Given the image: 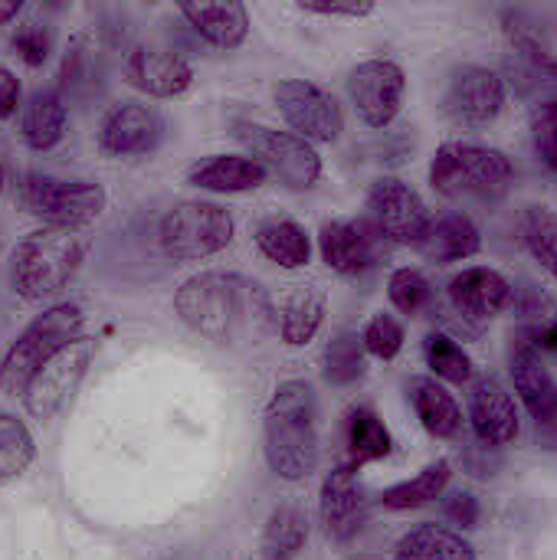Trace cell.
<instances>
[{
  "mask_svg": "<svg viewBox=\"0 0 557 560\" xmlns=\"http://www.w3.org/2000/svg\"><path fill=\"white\" fill-rule=\"evenodd\" d=\"M66 98L56 89H36L20 115V135L33 151H49L66 135Z\"/></svg>",
  "mask_w": 557,
  "mask_h": 560,
  "instance_id": "26",
  "label": "cell"
},
{
  "mask_svg": "<svg viewBox=\"0 0 557 560\" xmlns=\"http://www.w3.org/2000/svg\"><path fill=\"white\" fill-rule=\"evenodd\" d=\"M20 105V79L0 66V118H10Z\"/></svg>",
  "mask_w": 557,
  "mask_h": 560,
  "instance_id": "45",
  "label": "cell"
},
{
  "mask_svg": "<svg viewBox=\"0 0 557 560\" xmlns=\"http://www.w3.org/2000/svg\"><path fill=\"white\" fill-rule=\"evenodd\" d=\"M345 443H348V466L361 469L364 463H378L391 456L394 440L384 420L371 407H355L345 420Z\"/></svg>",
  "mask_w": 557,
  "mask_h": 560,
  "instance_id": "30",
  "label": "cell"
},
{
  "mask_svg": "<svg viewBox=\"0 0 557 560\" xmlns=\"http://www.w3.org/2000/svg\"><path fill=\"white\" fill-rule=\"evenodd\" d=\"M404 325L394 318V315H374L368 322V328L361 331V345L371 358H381V361H394L401 351H404Z\"/></svg>",
  "mask_w": 557,
  "mask_h": 560,
  "instance_id": "39",
  "label": "cell"
},
{
  "mask_svg": "<svg viewBox=\"0 0 557 560\" xmlns=\"http://www.w3.org/2000/svg\"><path fill=\"white\" fill-rule=\"evenodd\" d=\"M423 354H427L430 371L440 381H446V384H469L473 381V358L450 335H440V331L437 335H427Z\"/></svg>",
  "mask_w": 557,
  "mask_h": 560,
  "instance_id": "37",
  "label": "cell"
},
{
  "mask_svg": "<svg viewBox=\"0 0 557 560\" xmlns=\"http://www.w3.org/2000/svg\"><path fill=\"white\" fill-rule=\"evenodd\" d=\"M253 240H256V249L269 262H276L282 269H302L312 259V243H309L305 226L295 223V220H289V217H269V220H263L256 226Z\"/></svg>",
  "mask_w": 557,
  "mask_h": 560,
  "instance_id": "28",
  "label": "cell"
},
{
  "mask_svg": "<svg viewBox=\"0 0 557 560\" xmlns=\"http://www.w3.org/2000/svg\"><path fill=\"white\" fill-rule=\"evenodd\" d=\"M125 79L151 98H177L194 85V66L164 46H135L125 59Z\"/></svg>",
  "mask_w": 557,
  "mask_h": 560,
  "instance_id": "15",
  "label": "cell"
},
{
  "mask_svg": "<svg viewBox=\"0 0 557 560\" xmlns=\"http://www.w3.org/2000/svg\"><path fill=\"white\" fill-rule=\"evenodd\" d=\"M407 397H410V407L420 420V427L437 436V440H453L460 436L463 430V410L456 404V397L437 384L433 377H414L407 384Z\"/></svg>",
  "mask_w": 557,
  "mask_h": 560,
  "instance_id": "25",
  "label": "cell"
},
{
  "mask_svg": "<svg viewBox=\"0 0 557 560\" xmlns=\"http://www.w3.org/2000/svg\"><path fill=\"white\" fill-rule=\"evenodd\" d=\"M20 7H23L20 0H0V23H10L20 13Z\"/></svg>",
  "mask_w": 557,
  "mask_h": 560,
  "instance_id": "46",
  "label": "cell"
},
{
  "mask_svg": "<svg viewBox=\"0 0 557 560\" xmlns=\"http://www.w3.org/2000/svg\"><path fill=\"white\" fill-rule=\"evenodd\" d=\"M276 108L286 118V125L305 138V141H322V144H335L345 131V112L338 105V98L332 92H325L315 82L305 79H282L272 89Z\"/></svg>",
  "mask_w": 557,
  "mask_h": 560,
  "instance_id": "9",
  "label": "cell"
},
{
  "mask_svg": "<svg viewBox=\"0 0 557 560\" xmlns=\"http://www.w3.org/2000/svg\"><path fill=\"white\" fill-rule=\"evenodd\" d=\"M450 479H453V466H450L446 459H437V463H430L427 469H420L414 479L384 489V492H381V505L391 509V512H410V509L433 505V502L446 492Z\"/></svg>",
  "mask_w": 557,
  "mask_h": 560,
  "instance_id": "31",
  "label": "cell"
},
{
  "mask_svg": "<svg viewBox=\"0 0 557 560\" xmlns=\"http://www.w3.org/2000/svg\"><path fill=\"white\" fill-rule=\"evenodd\" d=\"M36 459V440L23 420L0 413V482L23 476Z\"/></svg>",
  "mask_w": 557,
  "mask_h": 560,
  "instance_id": "35",
  "label": "cell"
},
{
  "mask_svg": "<svg viewBox=\"0 0 557 560\" xmlns=\"http://www.w3.org/2000/svg\"><path fill=\"white\" fill-rule=\"evenodd\" d=\"M233 217L220 203L184 200L174 203L158 223L161 253L174 262H194L223 253L233 243Z\"/></svg>",
  "mask_w": 557,
  "mask_h": 560,
  "instance_id": "6",
  "label": "cell"
},
{
  "mask_svg": "<svg viewBox=\"0 0 557 560\" xmlns=\"http://www.w3.org/2000/svg\"><path fill=\"white\" fill-rule=\"evenodd\" d=\"M105 79H108V59H105V49L85 36H79L66 56H62V66H59V95L66 102H92L102 89H105Z\"/></svg>",
  "mask_w": 557,
  "mask_h": 560,
  "instance_id": "21",
  "label": "cell"
},
{
  "mask_svg": "<svg viewBox=\"0 0 557 560\" xmlns=\"http://www.w3.org/2000/svg\"><path fill=\"white\" fill-rule=\"evenodd\" d=\"M522 243L525 249L535 256V262H542V269L557 279V213L548 207H525L522 220Z\"/></svg>",
  "mask_w": 557,
  "mask_h": 560,
  "instance_id": "34",
  "label": "cell"
},
{
  "mask_svg": "<svg viewBox=\"0 0 557 560\" xmlns=\"http://www.w3.org/2000/svg\"><path fill=\"white\" fill-rule=\"evenodd\" d=\"M368 220L384 240L401 243V246H420L433 217L423 197L407 180L381 177L368 190Z\"/></svg>",
  "mask_w": 557,
  "mask_h": 560,
  "instance_id": "10",
  "label": "cell"
},
{
  "mask_svg": "<svg viewBox=\"0 0 557 560\" xmlns=\"http://www.w3.org/2000/svg\"><path fill=\"white\" fill-rule=\"evenodd\" d=\"M515 184V164L506 151L473 141H446L430 161V187L460 207H496Z\"/></svg>",
  "mask_w": 557,
  "mask_h": 560,
  "instance_id": "4",
  "label": "cell"
},
{
  "mask_svg": "<svg viewBox=\"0 0 557 560\" xmlns=\"http://www.w3.org/2000/svg\"><path fill=\"white\" fill-rule=\"evenodd\" d=\"M407 95V75L394 59H368L348 75V98L368 128H387Z\"/></svg>",
  "mask_w": 557,
  "mask_h": 560,
  "instance_id": "11",
  "label": "cell"
},
{
  "mask_svg": "<svg viewBox=\"0 0 557 560\" xmlns=\"http://www.w3.org/2000/svg\"><path fill=\"white\" fill-rule=\"evenodd\" d=\"M89 358H92V345L85 338H79L76 345H69L62 354H56L33 381L30 387L23 390V407L30 417L36 420H53L69 400L72 394L79 390L82 377H85V368H89Z\"/></svg>",
  "mask_w": 557,
  "mask_h": 560,
  "instance_id": "13",
  "label": "cell"
},
{
  "mask_svg": "<svg viewBox=\"0 0 557 560\" xmlns=\"http://www.w3.org/2000/svg\"><path fill=\"white\" fill-rule=\"evenodd\" d=\"M164 135V121L151 105L141 102H121L105 112L98 125V148L108 158H131L148 154Z\"/></svg>",
  "mask_w": 557,
  "mask_h": 560,
  "instance_id": "16",
  "label": "cell"
},
{
  "mask_svg": "<svg viewBox=\"0 0 557 560\" xmlns=\"http://www.w3.org/2000/svg\"><path fill=\"white\" fill-rule=\"evenodd\" d=\"M532 141L542 161L557 171V102H545L532 112Z\"/></svg>",
  "mask_w": 557,
  "mask_h": 560,
  "instance_id": "41",
  "label": "cell"
},
{
  "mask_svg": "<svg viewBox=\"0 0 557 560\" xmlns=\"http://www.w3.org/2000/svg\"><path fill=\"white\" fill-rule=\"evenodd\" d=\"M263 453L276 479L302 482L318 463L315 390L305 381H286L263 410Z\"/></svg>",
  "mask_w": 557,
  "mask_h": 560,
  "instance_id": "2",
  "label": "cell"
},
{
  "mask_svg": "<svg viewBox=\"0 0 557 560\" xmlns=\"http://www.w3.org/2000/svg\"><path fill=\"white\" fill-rule=\"evenodd\" d=\"M89 233L76 226H43L10 253V289L16 299L39 305L69 289L89 256Z\"/></svg>",
  "mask_w": 557,
  "mask_h": 560,
  "instance_id": "3",
  "label": "cell"
},
{
  "mask_svg": "<svg viewBox=\"0 0 557 560\" xmlns=\"http://www.w3.org/2000/svg\"><path fill=\"white\" fill-rule=\"evenodd\" d=\"M368 374V351L358 335L341 331L328 341L322 358V377L332 387H351Z\"/></svg>",
  "mask_w": 557,
  "mask_h": 560,
  "instance_id": "33",
  "label": "cell"
},
{
  "mask_svg": "<svg viewBox=\"0 0 557 560\" xmlns=\"http://www.w3.org/2000/svg\"><path fill=\"white\" fill-rule=\"evenodd\" d=\"M236 138L250 151V158L266 171V177L279 180L289 190H312L322 180V158L312 141L295 131H279L256 121H240Z\"/></svg>",
  "mask_w": 557,
  "mask_h": 560,
  "instance_id": "7",
  "label": "cell"
},
{
  "mask_svg": "<svg viewBox=\"0 0 557 560\" xmlns=\"http://www.w3.org/2000/svg\"><path fill=\"white\" fill-rule=\"evenodd\" d=\"M299 10L332 16V20H364L374 13V3H309V0H302Z\"/></svg>",
  "mask_w": 557,
  "mask_h": 560,
  "instance_id": "44",
  "label": "cell"
},
{
  "mask_svg": "<svg viewBox=\"0 0 557 560\" xmlns=\"http://www.w3.org/2000/svg\"><path fill=\"white\" fill-rule=\"evenodd\" d=\"M13 49L20 52V59L26 62V66H43L46 59H49V49H53V36H49V30L46 26H39V23H23L16 33H13Z\"/></svg>",
  "mask_w": 557,
  "mask_h": 560,
  "instance_id": "42",
  "label": "cell"
},
{
  "mask_svg": "<svg viewBox=\"0 0 557 560\" xmlns=\"http://www.w3.org/2000/svg\"><path fill=\"white\" fill-rule=\"evenodd\" d=\"M16 197L30 217L46 220V226H76L85 230L105 210V190L92 180H62L39 171H30L16 184Z\"/></svg>",
  "mask_w": 557,
  "mask_h": 560,
  "instance_id": "8",
  "label": "cell"
},
{
  "mask_svg": "<svg viewBox=\"0 0 557 560\" xmlns=\"http://www.w3.org/2000/svg\"><path fill=\"white\" fill-rule=\"evenodd\" d=\"M417 249L430 262H460V259H469L483 249V233L469 213L453 210V213H440L430 220Z\"/></svg>",
  "mask_w": 557,
  "mask_h": 560,
  "instance_id": "24",
  "label": "cell"
},
{
  "mask_svg": "<svg viewBox=\"0 0 557 560\" xmlns=\"http://www.w3.org/2000/svg\"><path fill=\"white\" fill-rule=\"evenodd\" d=\"M506 33H509V43L515 49V56L538 75H552L557 79V56L552 52V46L542 39V33L525 23L519 13H509L506 16Z\"/></svg>",
  "mask_w": 557,
  "mask_h": 560,
  "instance_id": "36",
  "label": "cell"
},
{
  "mask_svg": "<svg viewBox=\"0 0 557 560\" xmlns=\"http://www.w3.org/2000/svg\"><path fill=\"white\" fill-rule=\"evenodd\" d=\"M181 16L217 49H240L250 36V10L243 3H184Z\"/></svg>",
  "mask_w": 557,
  "mask_h": 560,
  "instance_id": "22",
  "label": "cell"
},
{
  "mask_svg": "<svg viewBox=\"0 0 557 560\" xmlns=\"http://www.w3.org/2000/svg\"><path fill=\"white\" fill-rule=\"evenodd\" d=\"M387 299L404 315H420L433 302V285L417 269H397L387 282Z\"/></svg>",
  "mask_w": 557,
  "mask_h": 560,
  "instance_id": "38",
  "label": "cell"
},
{
  "mask_svg": "<svg viewBox=\"0 0 557 560\" xmlns=\"http://www.w3.org/2000/svg\"><path fill=\"white\" fill-rule=\"evenodd\" d=\"M318 515L325 525V535L332 541H351L361 525H364V492L358 486V469L348 463L332 469L322 482V499H318Z\"/></svg>",
  "mask_w": 557,
  "mask_h": 560,
  "instance_id": "19",
  "label": "cell"
},
{
  "mask_svg": "<svg viewBox=\"0 0 557 560\" xmlns=\"http://www.w3.org/2000/svg\"><path fill=\"white\" fill-rule=\"evenodd\" d=\"M187 184L210 194H246L266 184V171L250 154H210L187 167Z\"/></svg>",
  "mask_w": 557,
  "mask_h": 560,
  "instance_id": "23",
  "label": "cell"
},
{
  "mask_svg": "<svg viewBox=\"0 0 557 560\" xmlns=\"http://www.w3.org/2000/svg\"><path fill=\"white\" fill-rule=\"evenodd\" d=\"M82 325H85V312L76 302H59V305H49L43 315H36L16 335V341L7 348L0 361V394L23 397L30 381L56 354H62L69 345L82 338Z\"/></svg>",
  "mask_w": 557,
  "mask_h": 560,
  "instance_id": "5",
  "label": "cell"
},
{
  "mask_svg": "<svg viewBox=\"0 0 557 560\" xmlns=\"http://www.w3.org/2000/svg\"><path fill=\"white\" fill-rule=\"evenodd\" d=\"M509 374L515 394L522 397L525 410L538 420V427H557V381L548 371L538 348H532L522 335L509 348Z\"/></svg>",
  "mask_w": 557,
  "mask_h": 560,
  "instance_id": "17",
  "label": "cell"
},
{
  "mask_svg": "<svg viewBox=\"0 0 557 560\" xmlns=\"http://www.w3.org/2000/svg\"><path fill=\"white\" fill-rule=\"evenodd\" d=\"M512 315L519 318H532L535 325L538 322H555L557 318V305L555 299H548L538 285L532 282H519L512 285V295H509V305H506Z\"/></svg>",
  "mask_w": 557,
  "mask_h": 560,
  "instance_id": "40",
  "label": "cell"
},
{
  "mask_svg": "<svg viewBox=\"0 0 557 560\" xmlns=\"http://www.w3.org/2000/svg\"><path fill=\"white\" fill-rule=\"evenodd\" d=\"M446 292H450L453 308L463 318H469V322H489L492 315H499L509 305L512 282L502 272H496V269L473 266V269L456 272L450 279Z\"/></svg>",
  "mask_w": 557,
  "mask_h": 560,
  "instance_id": "20",
  "label": "cell"
},
{
  "mask_svg": "<svg viewBox=\"0 0 557 560\" xmlns=\"http://www.w3.org/2000/svg\"><path fill=\"white\" fill-rule=\"evenodd\" d=\"M325 312H328L325 292H318L315 285H295L279 312V338L289 348H305L322 331Z\"/></svg>",
  "mask_w": 557,
  "mask_h": 560,
  "instance_id": "27",
  "label": "cell"
},
{
  "mask_svg": "<svg viewBox=\"0 0 557 560\" xmlns=\"http://www.w3.org/2000/svg\"><path fill=\"white\" fill-rule=\"evenodd\" d=\"M469 420H473L479 443H486L492 450L515 443V436L522 430L519 407H515L512 394L489 374H483L469 384Z\"/></svg>",
  "mask_w": 557,
  "mask_h": 560,
  "instance_id": "18",
  "label": "cell"
},
{
  "mask_svg": "<svg viewBox=\"0 0 557 560\" xmlns=\"http://www.w3.org/2000/svg\"><path fill=\"white\" fill-rule=\"evenodd\" d=\"M305 541H309V515L299 505H279L272 509L263 528L259 551L266 560H295L302 555Z\"/></svg>",
  "mask_w": 557,
  "mask_h": 560,
  "instance_id": "32",
  "label": "cell"
},
{
  "mask_svg": "<svg viewBox=\"0 0 557 560\" xmlns=\"http://www.w3.org/2000/svg\"><path fill=\"white\" fill-rule=\"evenodd\" d=\"M506 98L509 92L499 72L486 66H463L450 75L443 108L463 128H486L502 115Z\"/></svg>",
  "mask_w": 557,
  "mask_h": 560,
  "instance_id": "12",
  "label": "cell"
},
{
  "mask_svg": "<svg viewBox=\"0 0 557 560\" xmlns=\"http://www.w3.org/2000/svg\"><path fill=\"white\" fill-rule=\"evenodd\" d=\"M177 318L223 348H259L279 335L272 295L240 272H197L174 292Z\"/></svg>",
  "mask_w": 557,
  "mask_h": 560,
  "instance_id": "1",
  "label": "cell"
},
{
  "mask_svg": "<svg viewBox=\"0 0 557 560\" xmlns=\"http://www.w3.org/2000/svg\"><path fill=\"white\" fill-rule=\"evenodd\" d=\"M3 184H7V161H3V151H0V190H3Z\"/></svg>",
  "mask_w": 557,
  "mask_h": 560,
  "instance_id": "47",
  "label": "cell"
},
{
  "mask_svg": "<svg viewBox=\"0 0 557 560\" xmlns=\"http://www.w3.org/2000/svg\"><path fill=\"white\" fill-rule=\"evenodd\" d=\"M443 515L460 532H473L479 525V518H483V509H479V499L473 492H453V495L443 499Z\"/></svg>",
  "mask_w": 557,
  "mask_h": 560,
  "instance_id": "43",
  "label": "cell"
},
{
  "mask_svg": "<svg viewBox=\"0 0 557 560\" xmlns=\"http://www.w3.org/2000/svg\"><path fill=\"white\" fill-rule=\"evenodd\" d=\"M394 560H476L473 545L443 525H417L414 532H407L397 548Z\"/></svg>",
  "mask_w": 557,
  "mask_h": 560,
  "instance_id": "29",
  "label": "cell"
},
{
  "mask_svg": "<svg viewBox=\"0 0 557 560\" xmlns=\"http://www.w3.org/2000/svg\"><path fill=\"white\" fill-rule=\"evenodd\" d=\"M381 243H384V236L374 230V223L368 217L364 220H332L318 233V249H322L325 266L348 279L364 276L368 269L378 266Z\"/></svg>",
  "mask_w": 557,
  "mask_h": 560,
  "instance_id": "14",
  "label": "cell"
}]
</instances>
